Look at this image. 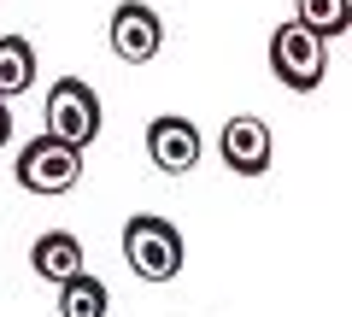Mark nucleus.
Instances as JSON below:
<instances>
[{
    "label": "nucleus",
    "mask_w": 352,
    "mask_h": 317,
    "mask_svg": "<svg viewBox=\"0 0 352 317\" xmlns=\"http://www.w3.org/2000/svg\"><path fill=\"white\" fill-rule=\"evenodd\" d=\"M147 159L164 177H188V171L200 165V129H194L188 118H176V112L153 118L147 124Z\"/></svg>",
    "instance_id": "0eeeda50"
},
{
    "label": "nucleus",
    "mask_w": 352,
    "mask_h": 317,
    "mask_svg": "<svg viewBox=\"0 0 352 317\" xmlns=\"http://www.w3.org/2000/svg\"><path fill=\"white\" fill-rule=\"evenodd\" d=\"M36 83V47L24 36H0V100H12Z\"/></svg>",
    "instance_id": "9d476101"
},
{
    "label": "nucleus",
    "mask_w": 352,
    "mask_h": 317,
    "mask_svg": "<svg viewBox=\"0 0 352 317\" xmlns=\"http://www.w3.org/2000/svg\"><path fill=\"white\" fill-rule=\"evenodd\" d=\"M12 141V112H6V100H0V147Z\"/></svg>",
    "instance_id": "f8f14e48"
},
{
    "label": "nucleus",
    "mask_w": 352,
    "mask_h": 317,
    "mask_svg": "<svg viewBox=\"0 0 352 317\" xmlns=\"http://www.w3.org/2000/svg\"><path fill=\"white\" fill-rule=\"evenodd\" d=\"M270 153H276L270 124L252 118V112H235L223 124V135H217V159H223L235 177H264V171H270Z\"/></svg>",
    "instance_id": "39448f33"
},
{
    "label": "nucleus",
    "mask_w": 352,
    "mask_h": 317,
    "mask_svg": "<svg viewBox=\"0 0 352 317\" xmlns=\"http://www.w3.org/2000/svg\"><path fill=\"white\" fill-rule=\"evenodd\" d=\"M106 311H112V294L100 276L76 270L71 282H59V317H106Z\"/></svg>",
    "instance_id": "1a4fd4ad"
},
{
    "label": "nucleus",
    "mask_w": 352,
    "mask_h": 317,
    "mask_svg": "<svg viewBox=\"0 0 352 317\" xmlns=\"http://www.w3.org/2000/svg\"><path fill=\"white\" fill-rule=\"evenodd\" d=\"M159 47H164L159 12H153L147 0H124V6L112 12V53L124 65H153V59H159Z\"/></svg>",
    "instance_id": "423d86ee"
},
{
    "label": "nucleus",
    "mask_w": 352,
    "mask_h": 317,
    "mask_svg": "<svg viewBox=\"0 0 352 317\" xmlns=\"http://www.w3.org/2000/svg\"><path fill=\"white\" fill-rule=\"evenodd\" d=\"M12 177L24 182L30 194H71L76 177H82V153L65 147V141H53V135H36L24 153H18Z\"/></svg>",
    "instance_id": "20e7f679"
},
{
    "label": "nucleus",
    "mask_w": 352,
    "mask_h": 317,
    "mask_svg": "<svg viewBox=\"0 0 352 317\" xmlns=\"http://www.w3.org/2000/svg\"><path fill=\"white\" fill-rule=\"evenodd\" d=\"M41 124H47V135H53V141H65V147L82 153L88 141L100 135V124H106L100 94L88 89L82 76H59V83L47 89V112H41Z\"/></svg>",
    "instance_id": "f03ea898"
},
{
    "label": "nucleus",
    "mask_w": 352,
    "mask_h": 317,
    "mask_svg": "<svg viewBox=\"0 0 352 317\" xmlns=\"http://www.w3.org/2000/svg\"><path fill=\"white\" fill-rule=\"evenodd\" d=\"M124 259L141 282H170L182 270V229L170 217H153V212H135L124 223Z\"/></svg>",
    "instance_id": "f257e3e1"
},
{
    "label": "nucleus",
    "mask_w": 352,
    "mask_h": 317,
    "mask_svg": "<svg viewBox=\"0 0 352 317\" xmlns=\"http://www.w3.org/2000/svg\"><path fill=\"white\" fill-rule=\"evenodd\" d=\"M30 270H36L41 282H71L76 270H82V241H76L71 229H47V235H36V247H30Z\"/></svg>",
    "instance_id": "6e6552de"
},
{
    "label": "nucleus",
    "mask_w": 352,
    "mask_h": 317,
    "mask_svg": "<svg viewBox=\"0 0 352 317\" xmlns=\"http://www.w3.org/2000/svg\"><path fill=\"white\" fill-rule=\"evenodd\" d=\"M270 71L282 76V89L311 94L317 83H323V71H329V41H317L311 30H300L288 18V24H276V36H270Z\"/></svg>",
    "instance_id": "7ed1b4c3"
},
{
    "label": "nucleus",
    "mask_w": 352,
    "mask_h": 317,
    "mask_svg": "<svg viewBox=\"0 0 352 317\" xmlns=\"http://www.w3.org/2000/svg\"><path fill=\"white\" fill-rule=\"evenodd\" d=\"M294 24H300V30H311L317 41L346 36V30H352V0H300Z\"/></svg>",
    "instance_id": "9b49d317"
}]
</instances>
